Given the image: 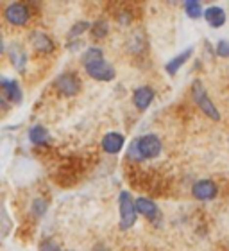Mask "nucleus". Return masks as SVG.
Returning <instances> with one entry per match:
<instances>
[{
  "instance_id": "1",
  "label": "nucleus",
  "mask_w": 229,
  "mask_h": 251,
  "mask_svg": "<svg viewBox=\"0 0 229 251\" xmlns=\"http://www.w3.org/2000/svg\"><path fill=\"white\" fill-rule=\"evenodd\" d=\"M83 65L90 77L97 81H111L114 79V68L104 59V52L99 47H88L83 54Z\"/></svg>"
},
{
  "instance_id": "2",
  "label": "nucleus",
  "mask_w": 229,
  "mask_h": 251,
  "mask_svg": "<svg viewBox=\"0 0 229 251\" xmlns=\"http://www.w3.org/2000/svg\"><path fill=\"white\" fill-rule=\"evenodd\" d=\"M161 140L156 135L149 133V135L138 136L136 140L131 142L129 149H127V160H133V162L152 160L161 154Z\"/></svg>"
},
{
  "instance_id": "3",
  "label": "nucleus",
  "mask_w": 229,
  "mask_h": 251,
  "mask_svg": "<svg viewBox=\"0 0 229 251\" xmlns=\"http://www.w3.org/2000/svg\"><path fill=\"white\" fill-rule=\"evenodd\" d=\"M192 99H193V102L201 108V111H203L204 115L209 117L211 121H220V111L217 110V106H215L213 100L209 99L208 92L204 88V84L201 83L199 79L192 83Z\"/></svg>"
},
{
  "instance_id": "4",
  "label": "nucleus",
  "mask_w": 229,
  "mask_h": 251,
  "mask_svg": "<svg viewBox=\"0 0 229 251\" xmlns=\"http://www.w3.org/2000/svg\"><path fill=\"white\" fill-rule=\"evenodd\" d=\"M120 206V230H129L133 228L138 219V210H136V199H133L127 190H122L118 196Z\"/></svg>"
},
{
  "instance_id": "5",
  "label": "nucleus",
  "mask_w": 229,
  "mask_h": 251,
  "mask_svg": "<svg viewBox=\"0 0 229 251\" xmlns=\"http://www.w3.org/2000/svg\"><path fill=\"white\" fill-rule=\"evenodd\" d=\"M4 18L11 25H25L27 22L31 20V9L27 4H20V2H13V4L5 5L4 9Z\"/></svg>"
},
{
  "instance_id": "6",
  "label": "nucleus",
  "mask_w": 229,
  "mask_h": 251,
  "mask_svg": "<svg viewBox=\"0 0 229 251\" xmlns=\"http://www.w3.org/2000/svg\"><path fill=\"white\" fill-rule=\"evenodd\" d=\"M54 84H56L57 92L61 95H65V97H73V95H77L79 90H81V79L77 77L75 72L59 74Z\"/></svg>"
},
{
  "instance_id": "7",
  "label": "nucleus",
  "mask_w": 229,
  "mask_h": 251,
  "mask_svg": "<svg viewBox=\"0 0 229 251\" xmlns=\"http://www.w3.org/2000/svg\"><path fill=\"white\" fill-rule=\"evenodd\" d=\"M219 187L211 179H199L192 185V196L197 201H211L217 198Z\"/></svg>"
},
{
  "instance_id": "8",
  "label": "nucleus",
  "mask_w": 229,
  "mask_h": 251,
  "mask_svg": "<svg viewBox=\"0 0 229 251\" xmlns=\"http://www.w3.org/2000/svg\"><path fill=\"white\" fill-rule=\"evenodd\" d=\"M0 88H2V97H4L5 100H9L11 104H20L22 99H23L20 84H18V81H15V79L2 77Z\"/></svg>"
},
{
  "instance_id": "9",
  "label": "nucleus",
  "mask_w": 229,
  "mask_h": 251,
  "mask_svg": "<svg viewBox=\"0 0 229 251\" xmlns=\"http://www.w3.org/2000/svg\"><path fill=\"white\" fill-rule=\"evenodd\" d=\"M154 97H156V92L151 86H138L133 94V102L140 111H145L154 100Z\"/></svg>"
},
{
  "instance_id": "10",
  "label": "nucleus",
  "mask_w": 229,
  "mask_h": 251,
  "mask_svg": "<svg viewBox=\"0 0 229 251\" xmlns=\"http://www.w3.org/2000/svg\"><path fill=\"white\" fill-rule=\"evenodd\" d=\"M100 146H102V149H104L108 154H118L125 146V138L122 133H116V131H114V133H108V135H104Z\"/></svg>"
},
{
  "instance_id": "11",
  "label": "nucleus",
  "mask_w": 229,
  "mask_h": 251,
  "mask_svg": "<svg viewBox=\"0 0 229 251\" xmlns=\"http://www.w3.org/2000/svg\"><path fill=\"white\" fill-rule=\"evenodd\" d=\"M136 210H138V215H143V217L149 221H158V217H160L158 204L149 198L136 199Z\"/></svg>"
},
{
  "instance_id": "12",
  "label": "nucleus",
  "mask_w": 229,
  "mask_h": 251,
  "mask_svg": "<svg viewBox=\"0 0 229 251\" xmlns=\"http://www.w3.org/2000/svg\"><path fill=\"white\" fill-rule=\"evenodd\" d=\"M31 42H32V45H34V49H36V50H40V52H43V54L52 52L54 49H56V45H54V42L50 40V36H48V34H45L43 31L32 32Z\"/></svg>"
},
{
  "instance_id": "13",
  "label": "nucleus",
  "mask_w": 229,
  "mask_h": 251,
  "mask_svg": "<svg viewBox=\"0 0 229 251\" xmlns=\"http://www.w3.org/2000/svg\"><path fill=\"white\" fill-rule=\"evenodd\" d=\"M204 20L208 22L211 27H222L226 24V11L219 5H211L204 11Z\"/></svg>"
},
{
  "instance_id": "14",
  "label": "nucleus",
  "mask_w": 229,
  "mask_h": 251,
  "mask_svg": "<svg viewBox=\"0 0 229 251\" xmlns=\"http://www.w3.org/2000/svg\"><path fill=\"white\" fill-rule=\"evenodd\" d=\"M193 54V49H186V50H183L181 54H177L176 58H172L170 61L165 65V70H167V74H170V75H174V74H177L179 70H181V67L184 65V63L190 59V56Z\"/></svg>"
},
{
  "instance_id": "15",
  "label": "nucleus",
  "mask_w": 229,
  "mask_h": 251,
  "mask_svg": "<svg viewBox=\"0 0 229 251\" xmlns=\"http://www.w3.org/2000/svg\"><path fill=\"white\" fill-rule=\"evenodd\" d=\"M29 140L34 146H47L48 142H50V135H48L47 127H43V126H32L31 129H29Z\"/></svg>"
},
{
  "instance_id": "16",
  "label": "nucleus",
  "mask_w": 229,
  "mask_h": 251,
  "mask_svg": "<svg viewBox=\"0 0 229 251\" xmlns=\"http://www.w3.org/2000/svg\"><path fill=\"white\" fill-rule=\"evenodd\" d=\"M9 58H11V63L15 65V68H18L20 72H23V68H25V61H27V54L23 52L18 45H13V47H11Z\"/></svg>"
},
{
  "instance_id": "17",
  "label": "nucleus",
  "mask_w": 229,
  "mask_h": 251,
  "mask_svg": "<svg viewBox=\"0 0 229 251\" xmlns=\"http://www.w3.org/2000/svg\"><path fill=\"white\" fill-rule=\"evenodd\" d=\"M92 36L95 38V40H100V38H106L108 36V32H110V24H108V20H104V18H100V20H97L92 25Z\"/></svg>"
},
{
  "instance_id": "18",
  "label": "nucleus",
  "mask_w": 229,
  "mask_h": 251,
  "mask_svg": "<svg viewBox=\"0 0 229 251\" xmlns=\"http://www.w3.org/2000/svg\"><path fill=\"white\" fill-rule=\"evenodd\" d=\"M184 11H186V15L190 16V18H193V20L204 16L203 5H201V2H197V0H186V2H184Z\"/></svg>"
},
{
  "instance_id": "19",
  "label": "nucleus",
  "mask_w": 229,
  "mask_h": 251,
  "mask_svg": "<svg viewBox=\"0 0 229 251\" xmlns=\"http://www.w3.org/2000/svg\"><path fill=\"white\" fill-rule=\"evenodd\" d=\"M47 208H48L47 199L38 198V199H34L31 204V214L34 215V219H40V217H43V214L47 212Z\"/></svg>"
},
{
  "instance_id": "20",
  "label": "nucleus",
  "mask_w": 229,
  "mask_h": 251,
  "mask_svg": "<svg viewBox=\"0 0 229 251\" xmlns=\"http://www.w3.org/2000/svg\"><path fill=\"white\" fill-rule=\"evenodd\" d=\"M88 29H92V25H90V22H77V24H73L72 29H70V32H68V38H77L81 36L83 32H86Z\"/></svg>"
},
{
  "instance_id": "21",
  "label": "nucleus",
  "mask_w": 229,
  "mask_h": 251,
  "mask_svg": "<svg viewBox=\"0 0 229 251\" xmlns=\"http://www.w3.org/2000/svg\"><path fill=\"white\" fill-rule=\"evenodd\" d=\"M215 52H217V56H220V58H229V42L220 40V42L217 43V47H215Z\"/></svg>"
},
{
  "instance_id": "22",
  "label": "nucleus",
  "mask_w": 229,
  "mask_h": 251,
  "mask_svg": "<svg viewBox=\"0 0 229 251\" xmlns=\"http://www.w3.org/2000/svg\"><path fill=\"white\" fill-rule=\"evenodd\" d=\"M40 251H61V250H59V244L54 239H45L40 244Z\"/></svg>"
},
{
  "instance_id": "23",
  "label": "nucleus",
  "mask_w": 229,
  "mask_h": 251,
  "mask_svg": "<svg viewBox=\"0 0 229 251\" xmlns=\"http://www.w3.org/2000/svg\"><path fill=\"white\" fill-rule=\"evenodd\" d=\"M118 22L120 24H124V25H127L131 22V13H127V11H122L120 13V16H118Z\"/></svg>"
}]
</instances>
